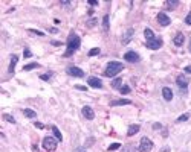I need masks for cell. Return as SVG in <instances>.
<instances>
[{"mask_svg": "<svg viewBox=\"0 0 191 152\" xmlns=\"http://www.w3.org/2000/svg\"><path fill=\"white\" fill-rule=\"evenodd\" d=\"M66 46H67V49H66V52H64V56L69 58V56L73 55V52H77L78 49H79V46H81V38H79L77 34H73V32H72V34L67 37Z\"/></svg>", "mask_w": 191, "mask_h": 152, "instance_id": "cell-1", "label": "cell"}, {"mask_svg": "<svg viewBox=\"0 0 191 152\" xmlns=\"http://www.w3.org/2000/svg\"><path fill=\"white\" fill-rule=\"evenodd\" d=\"M124 70V64L119 62V61H110L107 64V67H105V72L104 75L107 76V78H115L116 75H118L119 72H123Z\"/></svg>", "mask_w": 191, "mask_h": 152, "instance_id": "cell-2", "label": "cell"}, {"mask_svg": "<svg viewBox=\"0 0 191 152\" xmlns=\"http://www.w3.org/2000/svg\"><path fill=\"white\" fill-rule=\"evenodd\" d=\"M57 143H58V140L55 137H49V135H47V137L43 138V148L46 151H49V152L57 149Z\"/></svg>", "mask_w": 191, "mask_h": 152, "instance_id": "cell-3", "label": "cell"}, {"mask_svg": "<svg viewBox=\"0 0 191 152\" xmlns=\"http://www.w3.org/2000/svg\"><path fill=\"white\" fill-rule=\"evenodd\" d=\"M153 149V142L148 137H142L141 142H139V146H138V151L139 152H150Z\"/></svg>", "mask_w": 191, "mask_h": 152, "instance_id": "cell-4", "label": "cell"}, {"mask_svg": "<svg viewBox=\"0 0 191 152\" xmlns=\"http://www.w3.org/2000/svg\"><path fill=\"white\" fill-rule=\"evenodd\" d=\"M176 84H177V87H179V88L182 90V94H185V93H187V87H188V84H190V79L187 78V76L180 75V76H177V79H176Z\"/></svg>", "mask_w": 191, "mask_h": 152, "instance_id": "cell-5", "label": "cell"}, {"mask_svg": "<svg viewBox=\"0 0 191 152\" xmlns=\"http://www.w3.org/2000/svg\"><path fill=\"white\" fill-rule=\"evenodd\" d=\"M66 73L69 76H73V78H84V72L77 66H69L66 69Z\"/></svg>", "mask_w": 191, "mask_h": 152, "instance_id": "cell-6", "label": "cell"}, {"mask_svg": "<svg viewBox=\"0 0 191 152\" xmlns=\"http://www.w3.org/2000/svg\"><path fill=\"white\" fill-rule=\"evenodd\" d=\"M162 44H164L162 38H155V40L147 41V43H145V47L150 49V50H157V49L162 47Z\"/></svg>", "mask_w": 191, "mask_h": 152, "instance_id": "cell-7", "label": "cell"}, {"mask_svg": "<svg viewBox=\"0 0 191 152\" xmlns=\"http://www.w3.org/2000/svg\"><path fill=\"white\" fill-rule=\"evenodd\" d=\"M124 59L127 62H131V64H135V62H138L141 59V56H139V53H136L135 50H129L124 55Z\"/></svg>", "mask_w": 191, "mask_h": 152, "instance_id": "cell-8", "label": "cell"}, {"mask_svg": "<svg viewBox=\"0 0 191 152\" xmlns=\"http://www.w3.org/2000/svg\"><path fill=\"white\" fill-rule=\"evenodd\" d=\"M157 23L165 28V26H170V23H171V18H170L165 12H159L157 14Z\"/></svg>", "mask_w": 191, "mask_h": 152, "instance_id": "cell-9", "label": "cell"}, {"mask_svg": "<svg viewBox=\"0 0 191 152\" xmlns=\"http://www.w3.org/2000/svg\"><path fill=\"white\" fill-rule=\"evenodd\" d=\"M87 84L93 88H103V81L97 78V76H89L87 78Z\"/></svg>", "mask_w": 191, "mask_h": 152, "instance_id": "cell-10", "label": "cell"}, {"mask_svg": "<svg viewBox=\"0 0 191 152\" xmlns=\"http://www.w3.org/2000/svg\"><path fill=\"white\" fill-rule=\"evenodd\" d=\"M133 35H135V29L133 28H130V29H127L125 31V34L123 35V44H129V43L131 41V38H133Z\"/></svg>", "mask_w": 191, "mask_h": 152, "instance_id": "cell-11", "label": "cell"}, {"mask_svg": "<svg viewBox=\"0 0 191 152\" xmlns=\"http://www.w3.org/2000/svg\"><path fill=\"white\" fill-rule=\"evenodd\" d=\"M81 113H83V116L86 117L87 120H93V119H95V111H93L90 107H87V105H86V107H83Z\"/></svg>", "mask_w": 191, "mask_h": 152, "instance_id": "cell-12", "label": "cell"}, {"mask_svg": "<svg viewBox=\"0 0 191 152\" xmlns=\"http://www.w3.org/2000/svg\"><path fill=\"white\" fill-rule=\"evenodd\" d=\"M173 43H174V46H177V47L183 46V43H185V37H183V34H182V32H179V34H176V37L173 38Z\"/></svg>", "mask_w": 191, "mask_h": 152, "instance_id": "cell-13", "label": "cell"}, {"mask_svg": "<svg viewBox=\"0 0 191 152\" xmlns=\"http://www.w3.org/2000/svg\"><path fill=\"white\" fill-rule=\"evenodd\" d=\"M162 96H164V99H165L167 102H170L173 99V90L168 88V87H164L162 88Z\"/></svg>", "mask_w": 191, "mask_h": 152, "instance_id": "cell-14", "label": "cell"}, {"mask_svg": "<svg viewBox=\"0 0 191 152\" xmlns=\"http://www.w3.org/2000/svg\"><path fill=\"white\" fill-rule=\"evenodd\" d=\"M139 129H141L139 125H130L129 129H127V135H129V137H133L135 134L139 132Z\"/></svg>", "mask_w": 191, "mask_h": 152, "instance_id": "cell-15", "label": "cell"}, {"mask_svg": "<svg viewBox=\"0 0 191 152\" xmlns=\"http://www.w3.org/2000/svg\"><path fill=\"white\" fill-rule=\"evenodd\" d=\"M131 100L129 99H118V100H112L110 102V105L112 107H121V105H130Z\"/></svg>", "mask_w": 191, "mask_h": 152, "instance_id": "cell-16", "label": "cell"}, {"mask_svg": "<svg viewBox=\"0 0 191 152\" xmlns=\"http://www.w3.org/2000/svg\"><path fill=\"white\" fill-rule=\"evenodd\" d=\"M17 61H18V56L17 55H12L11 56V62H9V69H8V72L11 73V75H14V70H15V64H17Z\"/></svg>", "mask_w": 191, "mask_h": 152, "instance_id": "cell-17", "label": "cell"}, {"mask_svg": "<svg viewBox=\"0 0 191 152\" xmlns=\"http://www.w3.org/2000/svg\"><path fill=\"white\" fill-rule=\"evenodd\" d=\"M51 129H52V132H54V137L58 140V142H61V140H63V135H61V132H60V129H58L55 125H52Z\"/></svg>", "mask_w": 191, "mask_h": 152, "instance_id": "cell-18", "label": "cell"}, {"mask_svg": "<svg viewBox=\"0 0 191 152\" xmlns=\"http://www.w3.org/2000/svg\"><path fill=\"white\" fill-rule=\"evenodd\" d=\"M144 35H145V38H147V41H150V40H155V34H153V31L150 29V28H145L144 29Z\"/></svg>", "mask_w": 191, "mask_h": 152, "instance_id": "cell-19", "label": "cell"}, {"mask_svg": "<svg viewBox=\"0 0 191 152\" xmlns=\"http://www.w3.org/2000/svg\"><path fill=\"white\" fill-rule=\"evenodd\" d=\"M23 114H25V116L28 117V119H34V117H37V113H35L34 110H29V108H25V110H23Z\"/></svg>", "mask_w": 191, "mask_h": 152, "instance_id": "cell-20", "label": "cell"}, {"mask_svg": "<svg viewBox=\"0 0 191 152\" xmlns=\"http://www.w3.org/2000/svg\"><path fill=\"white\" fill-rule=\"evenodd\" d=\"M177 5H179L177 0H167V2H165V8L167 9H174Z\"/></svg>", "mask_w": 191, "mask_h": 152, "instance_id": "cell-21", "label": "cell"}, {"mask_svg": "<svg viewBox=\"0 0 191 152\" xmlns=\"http://www.w3.org/2000/svg\"><path fill=\"white\" fill-rule=\"evenodd\" d=\"M109 20H110V17L105 14L104 17H103V31L104 32H109Z\"/></svg>", "mask_w": 191, "mask_h": 152, "instance_id": "cell-22", "label": "cell"}, {"mask_svg": "<svg viewBox=\"0 0 191 152\" xmlns=\"http://www.w3.org/2000/svg\"><path fill=\"white\" fill-rule=\"evenodd\" d=\"M40 64L37 62H31V64H26V66L23 67V72H29V70H34V69H38Z\"/></svg>", "mask_w": 191, "mask_h": 152, "instance_id": "cell-23", "label": "cell"}, {"mask_svg": "<svg viewBox=\"0 0 191 152\" xmlns=\"http://www.w3.org/2000/svg\"><path fill=\"white\" fill-rule=\"evenodd\" d=\"M123 87V79L121 78H115L112 81V88H121Z\"/></svg>", "mask_w": 191, "mask_h": 152, "instance_id": "cell-24", "label": "cell"}, {"mask_svg": "<svg viewBox=\"0 0 191 152\" xmlns=\"http://www.w3.org/2000/svg\"><path fill=\"white\" fill-rule=\"evenodd\" d=\"M99 52H101L99 47H93V49H90V50L87 52V55L89 56H97V55H99Z\"/></svg>", "mask_w": 191, "mask_h": 152, "instance_id": "cell-25", "label": "cell"}, {"mask_svg": "<svg viewBox=\"0 0 191 152\" xmlns=\"http://www.w3.org/2000/svg\"><path fill=\"white\" fill-rule=\"evenodd\" d=\"M123 152H138V149L135 148V146H131V145H125L123 148Z\"/></svg>", "mask_w": 191, "mask_h": 152, "instance_id": "cell-26", "label": "cell"}, {"mask_svg": "<svg viewBox=\"0 0 191 152\" xmlns=\"http://www.w3.org/2000/svg\"><path fill=\"white\" fill-rule=\"evenodd\" d=\"M188 119H190V114L188 113H185V114H182V116H180V117H177V123H180V122H187L188 120Z\"/></svg>", "mask_w": 191, "mask_h": 152, "instance_id": "cell-27", "label": "cell"}, {"mask_svg": "<svg viewBox=\"0 0 191 152\" xmlns=\"http://www.w3.org/2000/svg\"><path fill=\"white\" fill-rule=\"evenodd\" d=\"M119 93H121V94H129V93H130V87H129V85H123V87L119 88Z\"/></svg>", "mask_w": 191, "mask_h": 152, "instance_id": "cell-28", "label": "cell"}, {"mask_svg": "<svg viewBox=\"0 0 191 152\" xmlns=\"http://www.w3.org/2000/svg\"><path fill=\"white\" fill-rule=\"evenodd\" d=\"M3 119H5L6 122H9V123H15V119H14V117H11L9 114H3Z\"/></svg>", "mask_w": 191, "mask_h": 152, "instance_id": "cell-29", "label": "cell"}, {"mask_svg": "<svg viewBox=\"0 0 191 152\" xmlns=\"http://www.w3.org/2000/svg\"><path fill=\"white\" fill-rule=\"evenodd\" d=\"M119 148H121L119 143H113V145L109 146V151H116V149H119Z\"/></svg>", "mask_w": 191, "mask_h": 152, "instance_id": "cell-30", "label": "cell"}, {"mask_svg": "<svg viewBox=\"0 0 191 152\" xmlns=\"http://www.w3.org/2000/svg\"><path fill=\"white\" fill-rule=\"evenodd\" d=\"M23 56L25 58H31V56H32V52H31L29 49H25V50H23Z\"/></svg>", "mask_w": 191, "mask_h": 152, "instance_id": "cell-31", "label": "cell"}, {"mask_svg": "<svg viewBox=\"0 0 191 152\" xmlns=\"http://www.w3.org/2000/svg\"><path fill=\"white\" fill-rule=\"evenodd\" d=\"M185 23H187L188 26H191V12L187 14V17H185Z\"/></svg>", "mask_w": 191, "mask_h": 152, "instance_id": "cell-32", "label": "cell"}, {"mask_svg": "<svg viewBox=\"0 0 191 152\" xmlns=\"http://www.w3.org/2000/svg\"><path fill=\"white\" fill-rule=\"evenodd\" d=\"M40 79H43V81H49V79H51V73L41 75V76H40Z\"/></svg>", "mask_w": 191, "mask_h": 152, "instance_id": "cell-33", "label": "cell"}, {"mask_svg": "<svg viewBox=\"0 0 191 152\" xmlns=\"http://www.w3.org/2000/svg\"><path fill=\"white\" fill-rule=\"evenodd\" d=\"M34 126H35V128H38V129H44V125L41 123V122H35V123H34Z\"/></svg>", "mask_w": 191, "mask_h": 152, "instance_id": "cell-34", "label": "cell"}, {"mask_svg": "<svg viewBox=\"0 0 191 152\" xmlns=\"http://www.w3.org/2000/svg\"><path fill=\"white\" fill-rule=\"evenodd\" d=\"M95 24H97V18H92V20L87 21V26H90V28H92V26H95Z\"/></svg>", "mask_w": 191, "mask_h": 152, "instance_id": "cell-35", "label": "cell"}, {"mask_svg": "<svg viewBox=\"0 0 191 152\" xmlns=\"http://www.w3.org/2000/svg\"><path fill=\"white\" fill-rule=\"evenodd\" d=\"M29 32H32V34H37V35H40V37H43V35H44L43 32H40V31H35V29H29Z\"/></svg>", "mask_w": 191, "mask_h": 152, "instance_id": "cell-36", "label": "cell"}, {"mask_svg": "<svg viewBox=\"0 0 191 152\" xmlns=\"http://www.w3.org/2000/svg\"><path fill=\"white\" fill-rule=\"evenodd\" d=\"M75 88L81 90V91H87V87H84V85H75Z\"/></svg>", "mask_w": 191, "mask_h": 152, "instance_id": "cell-37", "label": "cell"}, {"mask_svg": "<svg viewBox=\"0 0 191 152\" xmlns=\"http://www.w3.org/2000/svg\"><path fill=\"white\" fill-rule=\"evenodd\" d=\"M87 3L90 5V6H98V2H97V0H89Z\"/></svg>", "mask_w": 191, "mask_h": 152, "instance_id": "cell-38", "label": "cell"}, {"mask_svg": "<svg viewBox=\"0 0 191 152\" xmlns=\"http://www.w3.org/2000/svg\"><path fill=\"white\" fill-rule=\"evenodd\" d=\"M161 128H164L161 123H153V129H161Z\"/></svg>", "mask_w": 191, "mask_h": 152, "instance_id": "cell-39", "label": "cell"}, {"mask_svg": "<svg viewBox=\"0 0 191 152\" xmlns=\"http://www.w3.org/2000/svg\"><path fill=\"white\" fill-rule=\"evenodd\" d=\"M73 152H87V149L86 148H75V151Z\"/></svg>", "mask_w": 191, "mask_h": 152, "instance_id": "cell-40", "label": "cell"}, {"mask_svg": "<svg viewBox=\"0 0 191 152\" xmlns=\"http://www.w3.org/2000/svg\"><path fill=\"white\" fill-rule=\"evenodd\" d=\"M49 32H51V34H57L58 29H57V28H51V29H49Z\"/></svg>", "mask_w": 191, "mask_h": 152, "instance_id": "cell-41", "label": "cell"}, {"mask_svg": "<svg viewBox=\"0 0 191 152\" xmlns=\"http://www.w3.org/2000/svg\"><path fill=\"white\" fill-rule=\"evenodd\" d=\"M185 73H190V75H191V66H188V67H185Z\"/></svg>", "mask_w": 191, "mask_h": 152, "instance_id": "cell-42", "label": "cell"}, {"mask_svg": "<svg viewBox=\"0 0 191 152\" xmlns=\"http://www.w3.org/2000/svg\"><path fill=\"white\" fill-rule=\"evenodd\" d=\"M161 152H170V148H168V146H165V148L161 149Z\"/></svg>", "mask_w": 191, "mask_h": 152, "instance_id": "cell-43", "label": "cell"}, {"mask_svg": "<svg viewBox=\"0 0 191 152\" xmlns=\"http://www.w3.org/2000/svg\"><path fill=\"white\" fill-rule=\"evenodd\" d=\"M52 44H54V46H61V43L60 41H52Z\"/></svg>", "mask_w": 191, "mask_h": 152, "instance_id": "cell-44", "label": "cell"}, {"mask_svg": "<svg viewBox=\"0 0 191 152\" xmlns=\"http://www.w3.org/2000/svg\"><path fill=\"white\" fill-rule=\"evenodd\" d=\"M61 5H66V6H67V5H71V2H67V0H63Z\"/></svg>", "mask_w": 191, "mask_h": 152, "instance_id": "cell-45", "label": "cell"}, {"mask_svg": "<svg viewBox=\"0 0 191 152\" xmlns=\"http://www.w3.org/2000/svg\"><path fill=\"white\" fill-rule=\"evenodd\" d=\"M190 52H191V41H190Z\"/></svg>", "mask_w": 191, "mask_h": 152, "instance_id": "cell-46", "label": "cell"}]
</instances>
